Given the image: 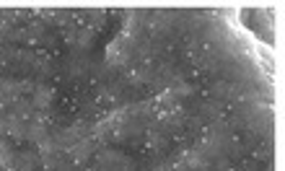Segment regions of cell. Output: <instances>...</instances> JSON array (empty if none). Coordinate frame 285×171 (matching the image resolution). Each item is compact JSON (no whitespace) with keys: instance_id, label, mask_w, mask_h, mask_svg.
<instances>
[{"instance_id":"cell-1","label":"cell","mask_w":285,"mask_h":171,"mask_svg":"<svg viewBox=\"0 0 285 171\" xmlns=\"http://www.w3.org/2000/svg\"><path fill=\"white\" fill-rule=\"evenodd\" d=\"M50 99H52V91H50V89H39V91H36V96H34V106L42 109V106H47V104H50Z\"/></svg>"}]
</instances>
